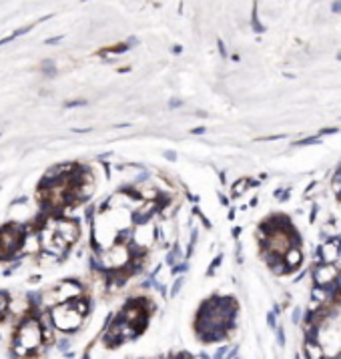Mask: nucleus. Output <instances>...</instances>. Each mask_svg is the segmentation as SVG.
I'll return each instance as SVG.
<instances>
[{
  "instance_id": "f03ea898",
  "label": "nucleus",
  "mask_w": 341,
  "mask_h": 359,
  "mask_svg": "<svg viewBox=\"0 0 341 359\" xmlns=\"http://www.w3.org/2000/svg\"><path fill=\"white\" fill-rule=\"evenodd\" d=\"M84 313H87V303L78 299H70L52 309V321L63 331H74L82 323Z\"/></svg>"
},
{
  "instance_id": "20e7f679",
  "label": "nucleus",
  "mask_w": 341,
  "mask_h": 359,
  "mask_svg": "<svg viewBox=\"0 0 341 359\" xmlns=\"http://www.w3.org/2000/svg\"><path fill=\"white\" fill-rule=\"evenodd\" d=\"M277 339H279V345H285V339H283V331L277 329Z\"/></svg>"
},
{
  "instance_id": "7ed1b4c3",
  "label": "nucleus",
  "mask_w": 341,
  "mask_h": 359,
  "mask_svg": "<svg viewBox=\"0 0 341 359\" xmlns=\"http://www.w3.org/2000/svg\"><path fill=\"white\" fill-rule=\"evenodd\" d=\"M22 243H24V235L16 225L0 229V259L14 255L22 247Z\"/></svg>"
},
{
  "instance_id": "f257e3e1",
  "label": "nucleus",
  "mask_w": 341,
  "mask_h": 359,
  "mask_svg": "<svg viewBox=\"0 0 341 359\" xmlns=\"http://www.w3.org/2000/svg\"><path fill=\"white\" fill-rule=\"evenodd\" d=\"M44 339H46V331L40 319L26 317L12 335V351L16 353V357L31 359L42 351Z\"/></svg>"
}]
</instances>
